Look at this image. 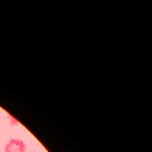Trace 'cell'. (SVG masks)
<instances>
[{"mask_svg": "<svg viewBox=\"0 0 152 152\" xmlns=\"http://www.w3.org/2000/svg\"><path fill=\"white\" fill-rule=\"evenodd\" d=\"M27 145L20 139H11L4 147V152H26Z\"/></svg>", "mask_w": 152, "mask_h": 152, "instance_id": "cell-1", "label": "cell"}]
</instances>
